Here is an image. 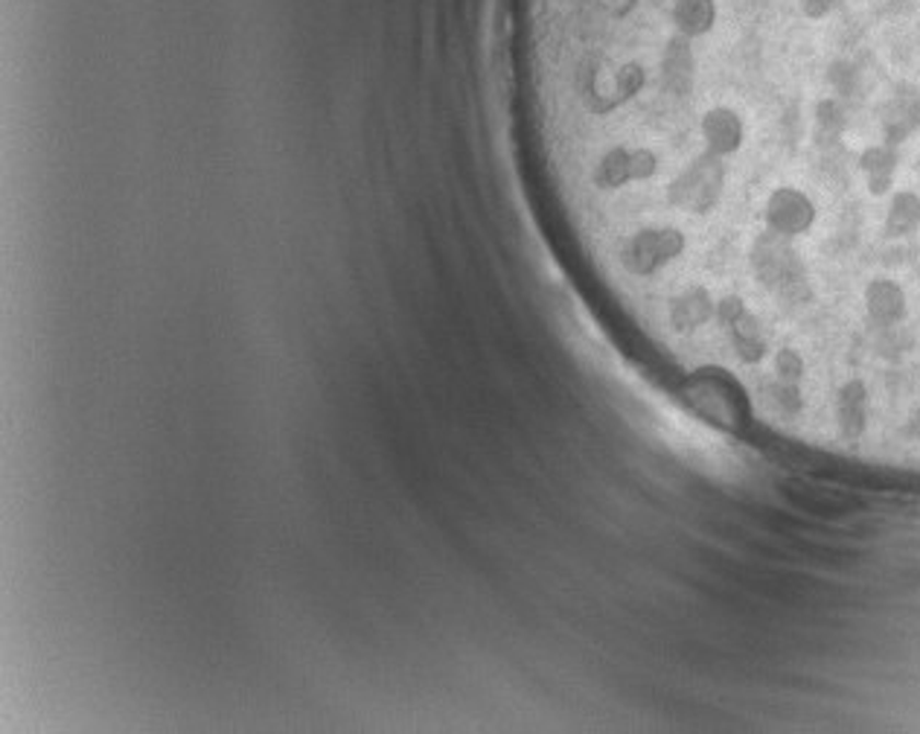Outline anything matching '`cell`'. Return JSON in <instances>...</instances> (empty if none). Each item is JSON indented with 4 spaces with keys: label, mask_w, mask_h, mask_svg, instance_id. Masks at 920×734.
Instances as JSON below:
<instances>
[{
    "label": "cell",
    "mask_w": 920,
    "mask_h": 734,
    "mask_svg": "<svg viewBox=\"0 0 920 734\" xmlns=\"http://www.w3.org/2000/svg\"><path fill=\"white\" fill-rule=\"evenodd\" d=\"M807 18H827L842 0H799Z\"/></svg>",
    "instance_id": "cell-1"
}]
</instances>
